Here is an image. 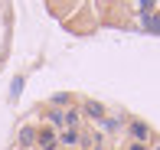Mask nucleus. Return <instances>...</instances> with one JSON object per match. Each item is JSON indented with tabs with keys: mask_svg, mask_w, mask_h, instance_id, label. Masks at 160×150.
I'll list each match as a JSON object with an SVG mask.
<instances>
[{
	"mask_svg": "<svg viewBox=\"0 0 160 150\" xmlns=\"http://www.w3.org/2000/svg\"><path fill=\"white\" fill-rule=\"evenodd\" d=\"M128 134H131L134 144H144V140L150 137V127L144 124V121H131V124H128Z\"/></svg>",
	"mask_w": 160,
	"mask_h": 150,
	"instance_id": "obj_3",
	"label": "nucleus"
},
{
	"mask_svg": "<svg viewBox=\"0 0 160 150\" xmlns=\"http://www.w3.org/2000/svg\"><path fill=\"white\" fill-rule=\"evenodd\" d=\"M82 114H85V118H92V121H105V118H108V108H105L101 101H85V104H82Z\"/></svg>",
	"mask_w": 160,
	"mask_h": 150,
	"instance_id": "obj_2",
	"label": "nucleus"
},
{
	"mask_svg": "<svg viewBox=\"0 0 160 150\" xmlns=\"http://www.w3.org/2000/svg\"><path fill=\"white\" fill-rule=\"evenodd\" d=\"M118 127H121L118 118H105V121H101V131H118Z\"/></svg>",
	"mask_w": 160,
	"mask_h": 150,
	"instance_id": "obj_9",
	"label": "nucleus"
},
{
	"mask_svg": "<svg viewBox=\"0 0 160 150\" xmlns=\"http://www.w3.org/2000/svg\"><path fill=\"white\" fill-rule=\"evenodd\" d=\"M36 147L39 150H56L59 147V134L52 127H36Z\"/></svg>",
	"mask_w": 160,
	"mask_h": 150,
	"instance_id": "obj_1",
	"label": "nucleus"
},
{
	"mask_svg": "<svg viewBox=\"0 0 160 150\" xmlns=\"http://www.w3.org/2000/svg\"><path fill=\"white\" fill-rule=\"evenodd\" d=\"M154 150H160V144H157V147H154Z\"/></svg>",
	"mask_w": 160,
	"mask_h": 150,
	"instance_id": "obj_11",
	"label": "nucleus"
},
{
	"mask_svg": "<svg viewBox=\"0 0 160 150\" xmlns=\"http://www.w3.org/2000/svg\"><path fill=\"white\" fill-rule=\"evenodd\" d=\"M17 140H20V147H33L36 144V127L33 124H23L20 134H17Z\"/></svg>",
	"mask_w": 160,
	"mask_h": 150,
	"instance_id": "obj_4",
	"label": "nucleus"
},
{
	"mask_svg": "<svg viewBox=\"0 0 160 150\" xmlns=\"http://www.w3.org/2000/svg\"><path fill=\"white\" fill-rule=\"evenodd\" d=\"M65 104H72V95H65V91H59V95H52V108H65Z\"/></svg>",
	"mask_w": 160,
	"mask_h": 150,
	"instance_id": "obj_8",
	"label": "nucleus"
},
{
	"mask_svg": "<svg viewBox=\"0 0 160 150\" xmlns=\"http://www.w3.org/2000/svg\"><path fill=\"white\" fill-rule=\"evenodd\" d=\"M59 144H62V147H78V144H82V134L65 127V131H59Z\"/></svg>",
	"mask_w": 160,
	"mask_h": 150,
	"instance_id": "obj_5",
	"label": "nucleus"
},
{
	"mask_svg": "<svg viewBox=\"0 0 160 150\" xmlns=\"http://www.w3.org/2000/svg\"><path fill=\"white\" fill-rule=\"evenodd\" d=\"M128 150H144V144H131V147H128Z\"/></svg>",
	"mask_w": 160,
	"mask_h": 150,
	"instance_id": "obj_10",
	"label": "nucleus"
},
{
	"mask_svg": "<svg viewBox=\"0 0 160 150\" xmlns=\"http://www.w3.org/2000/svg\"><path fill=\"white\" fill-rule=\"evenodd\" d=\"M78 124H82V108H69L65 111V127H69V131H78Z\"/></svg>",
	"mask_w": 160,
	"mask_h": 150,
	"instance_id": "obj_6",
	"label": "nucleus"
},
{
	"mask_svg": "<svg viewBox=\"0 0 160 150\" xmlns=\"http://www.w3.org/2000/svg\"><path fill=\"white\" fill-rule=\"evenodd\" d=\"M46 118H49V124H52V127H62V131H65V111L49 108V111H46Z\"/></svg>",
	"mask_w": 160,
	"mask_h": 150,
	"instance_id": "obj_7",
	"label": "nucleus"
}]
</instances>
